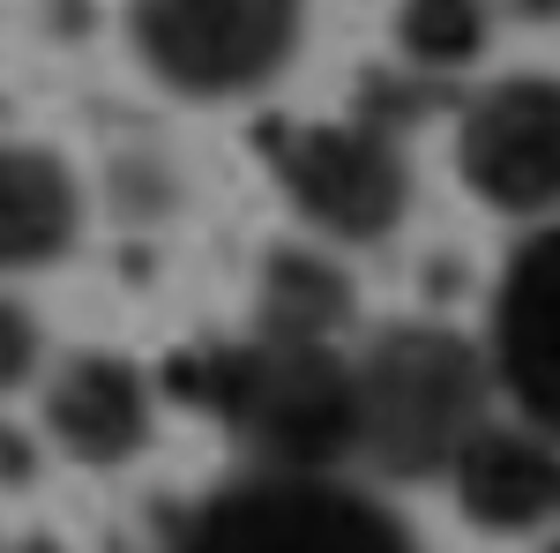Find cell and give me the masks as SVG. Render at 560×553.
<instances>
[{
	"mask_svg": "<svg viewBox=\"0 0 560 553\" xmlns=\"http://www.w3.org/2000/svg\"><path fill=\"white\" fill-rule=\"evenodd\" d=\"M173 389L217 412L269 471H329L359 457V382H351V359L329 344L261 337L202 352L173 367Z\"/></svg>",
	"mask_w": 560,
	"mask_h": 553,
	"instance_id": "1",
	"label": "cell"
},
{
	"mask_svg": "<svg viewBox=\"0 0 560 553\" xmlns=\"http://www.w3.org/2000/svg\"><path fill=\"white\" fill-rule=\"evenodd\" d=\"M359 382V457L388 471H448L456 441L478 426L486 375L471 344L448 330H388L366 359H351Z\"/></svg>",
	"mask_w": 560,
	"mask_h": 553,
	"instance_id": "2",
	"label": "cell"
},
{
	"mask_svg": "<svg viewBox=\"0 0 560 553\" xmlns=\"http://www.w3.org/2000/svg\"><path fill=\"white\" fill-rule=\"evenodd\" d=\"M179 553H411L396 516L322 471H261L187 523Z\"/></svg>",
	"mask_w": 560,
	"mask_h": 553,
	"instance_id": "3",
	"label": "cell"
},
{
	"mask_svg": "<svg viewBox=\"0 0 560 553\" xmlns=\"http://www.w3.org/2000/svg\"><path fill=\"white\" fill-rule=\"evenodd\" d=\"M135 45L173 90L240 97L300 45V0H135Z\"/></svg>",
	"mask_w": 560,
	"mask_h": 553,
	"instance_id": "4",
	"label": "cell"
},
{
	"mask_svg": "<svg viewBox=\"0 0 560 553\" xmlns=\"http://www.w3.org/2000/svg\"><path fill=\"white\" fill-rule=\"evenodd\" d=\"M269 165L314 224L345 240H374L404 210V158L374 128H284L269 135Z\"/></svg>",
	"mask_w": 560,
	"mask_h": 553,
	"instance_id": "5",
	"label": "cell"
},
{
	"mask_svg": "<svg viewBox=\"0 0 560 553\" xmlns=\"http://www.w3.org/2000/svg\"><path fill=\"white\" fill-rule=\"evenodd\" d=\"M464 180L493 210H553L560 203V83L516 76L486 90L464 120Z\"/></svg>",
	"mask_w": 560,
	"mask_h": 553,
	"instance_id": "6",
	"label": "cell"
},
{
	"mask_svg": "<svg viewBox=\"0 0 560 553\" xmlns=\"http://www.w3.org/2000/svg\"><path fill=\"white\" fill-rule=\"evenodd\" d=\"M493 352H501V382L516 389L530 419L560 434V224L538 232L501 285L493 314Z\"/></svg>",
	"mask_w": 560,
	"mask_h": 553,
	"instance_id": "7",
	"label": "cell"
},
{
	"mask_svg": "<svg viewBox=\"0 0 560 553\" xmlns=\"http://www.w3.org/2000/svg\"><path fill=\"white\" fill-rule=\"evenodd\" d=\"M448 471H456V502L478 523H493V531H530V523H546L560 509V457H553V441L530 434V426L478 419L456 441Z\"/></svg>",
	"mask_w": 560,
	"mask_h": 553,
	"instance_id": "8",
	"label": "cell"
},
{
	"mask_svg": "<svg viewBox=\"0 0 560 553\" xmlns=\"http://www.w3.org/2000/svg\"><path fill=\"white\" fill-rule=\"evenodd\" d=\"M45 419H52V434H60L83 464H120V457L142 449V434H150V396H142L128 359L90 352L75 367H60Z\"/></svg>",
	"mask_w": 560,
	"mask_h": 553,
	"instance_id": "9",
	"label": "cell"
},
{
	"mask_svg": "<svg viewBox=\"0 0 560 553\" xmlns=\"http://www.w3.org/2000/svg\"><path fill=\"white\" fill-rule=\"evenodd\" d=\"M75 240V180L45 150H0V269L52 262Z\"/></svg>",
	"mask_w": 560,
	"mask_h": 553,
	"instance_id": "10",
	"label": "cell"
},
{
	"mask_svg": "<svg viewBox=\"0 0 560 553\" xmlns=\"http://www.w3.org/2000/svg\"><path fill=\"white\" fill-rule=\"evenodd\" d=\"M351 314V292L329 262L314 255H277L269 262V299H261V337L292 344H329V330Z\"/></svg>",
	"mask_w": 560,
	"mask_h": 553,
	"instance_id": "11",
	"label": "cell"
},
{
	"mask_svg": "<svg viewBox=\"0 0 560 553\" xmlns=\"http://www.w3.org/2000/svg\"><path fill=\"white\" fill-rule=\"evenodd\" d=\"M396 38L419 68H471L486 53V0H404Z\"/></svg>",
	"mask_w": 560,
	"mask_h": 553,
	"instance_id": "12",
	"label": "cell"
},
{
	"mask_svg": "<svg viewBox=\"0 0 560 553\" xmlns=\"http://www.w3.org/2000/svg\"><path fill=\"white\" fill-rule=\"evenodd\" d=\"M31 367H38V330L15 299H0V389H15Z\"/></svg>",
	"mask_w": 560,
	"mask_h": 553,
	"instance_id": "13",
	"label": "cell"
},
{
	"mask_svg": "<svg viewBox=\"0 0 560 553\" xmlns=\"http://www.w3.org/2000/svg\"><path fill=\"white\" fill-rule=\"evenodd\" d=\"M509 8H516L523 23H553V15H560V0H509Z\"/></svg>",
	"mask_w": 560,
	"mask_h": 553,
	"instance_id": "14",
	"label": "cell"
},
{
	"mask_svg": "<svg viewBox=\"0 0 560 553\" xmlns=\"http://www.w3.org/2000/svg\"><path fill=\"white\" fill-rule=\"evenodd\" d=\"M553 553H560V546H553Z\"/></svg>",
	"mask_w": 560,
	"mask_h": 553,
	"instance_id": "15",
	"label": "cell"
}]
</instances>
